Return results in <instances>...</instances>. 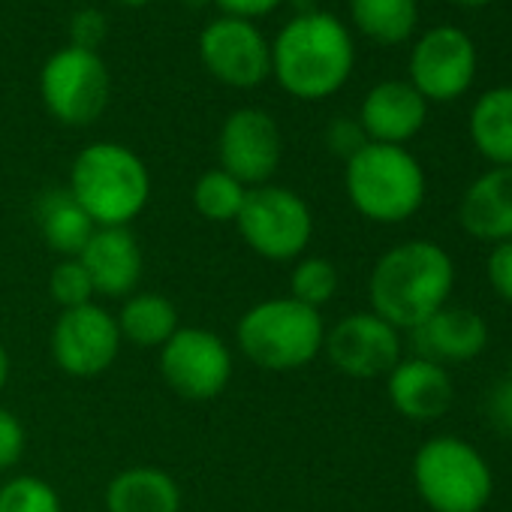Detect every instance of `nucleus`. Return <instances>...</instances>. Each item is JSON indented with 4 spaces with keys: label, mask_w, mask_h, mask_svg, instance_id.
Segmentation results:
<instances>
[{
    "label": "nucleus",
    "mask_w": 512,
    "mask_h": 512,
    "mask_svg": "<svg viewBox=\"0 0 512 512\" xmlns=\"http://www.w3.org/2000/svg\"><path fill=\"white\" fill-rule=\"evenodd\" d=\"M350 16L377 46H401L416 34L419 0H350Z\"/></svg>",
    "instance_id": "b1692460"
},
{
    "label": "nucleus",
    "mask_w": 512,
    "mask_h": 512,
    "mask_svg": "<svg viewBox=\"0 0 512 512\" xmlns=\"http://www.w3.org/2000/svg\"><path fill=\"white\" fill-rule=\"evenodd\" d=\"M350 205L371 223L395 226L419 214L428 196V178L416 154L404 145L368 142L344 166Z\"/></svg>",
    "instance_id": "39448f33"
},
{
    "label": "nucleus",
    "mask_w": 512,
    "mask_h": 512,
    "mask_svg": "<svg viewBox=\"0 0 512 512\" xmlns=\"http://www.w3.org/2000/svg\"><path fill=\"white\" fill-rule=\"evenodd\" d=\"M235 344L244 359L272 374L308 368L326 344L323 314L290 299H263L250 305L235 326Z\"/></svg>",
    "instance_id": "20e7f679"
},
{
    "label": "nucleus",
    "mask_w": 512,
    "mask_h": 512,
    "mask_svg": "<svg viewBox=\"0 0 512 512\" xmlns=\"http://www.w3.org/2000/svg\"><path fill=\"white\" fill-rule=\"evenodd\" d=\"M479 52L470 34L458 25H437L425 31L410 49V85L428 103H452L473 88Z\"/></svg>",
    "instance_id": "9d476101"
},
{
    "label": "nucleus",
    "mask_w": 512,
    "mask_h": 512,
    "mask_svg": "<svg viewBox=\"0 0 512 512\" xmlns=\"http://www.w3.org/2000/svg\"><path fill=\"white\" fill-rule=\"evenodd\" d=\"M121 341L139 350H160L178 329V308L163 293H133L115 314Z\"/></svg>",
    "instance_id": "4be33fe9"
},
{
    "label": "nucleus",
    "mask_w": 512,
    "mask_h": 512,
    "mask_svg": "<svg viewBox=\"0 0 512 512\" xmlns=\"http://www.w3.org/2000/svg\"><path fill=\"white\" fill-rule=\"evenodd\" d=\"M244 196H247V187L229 172H223L220 166L202 172L193 184V208L211 223H235L244 205Z\"/></svg>",
    "instance_id": "393cba45"
},
{
    "label": "nucleus",
    "mask_w": 512,
    "mask_h": 512,
    "mask_svg": "<svg viewBox=\"0 0 512 512\" xmlns=\"http://www.w3.org/2000/svg\"><path fill=\"white\" fill-rule=\"evenodd\" d=\"M199 58L220 85L235 91L260 88L272 76V43L247 19L208 22L199 34Z\"/></svg>",
    "instance_id": "9b49d317"
},
{
    "label": "nucleus",
    "mask_w": 512,
    "mask_h": 512,
    "mask_svg": "<svg viewBox=\"0 0 512 512\" xmlns=\"http://www.w3.org/2000/svg\"><path fill=\"white\" fill-rule=\"evenodd\" d=\"M326 145H329V151L335 157H344V163H347L359 148L368 145V136L359 127V121H353V118H335L329 124V130H326Z\"/></svg>",
    "instance_id": "2f4dec72"
},
{
    "label": "nucleus",
    "mask_w": 512,
    "mask_h": 512,
    "mask_svg": "<svg viewBox=\"0 0 512 512\" xmlns=\"http://www.w3.org/2000/svg\"><path fill=\"white\" fill-rule=\"evenodd\" d=\"M0 512H61V497L43 476H13L0 485Z\"/></svg>",
    "instance_id": "bb28decb"
},
{
    "label": "nucleus",
    "mask_w": 512,
    "mask_h": 512,
    "mask_svg": "<svg viewBox=\"0 0 512 512\" xmlns=\"http://www.w3.org/2000/svg\"><path fill=\"white\" fill-rule=\"evenodd\" d=\"M40 97L46 112L64 127H91L112 97L109 67L100 52L58 49L40 70Z\"/></svg>",
    "instance_id": "6e6552de"
},
{
    "label": "nucleus",
    "mask_w": 512,
    "mask_h": 512,
    "mask_svg": "<svg viewBox=\"0 0 512 512\" xmlns=\"http://www.w3.org/2000/svg\"><path fill=\"white\" fill-rule=\"evenodd\" d=\"M163 383L184 401H211L223 395L232 380L229 344L202 326H181L157 356Z\"/></svg>",
    "instance_id": "1a4fd4ad"
},
{
    "label": "nucleus",
    "mask_w": 512,
    "mask_h": 512,
    "mask_svg": "<svg viewBox=\"0 0 512 512\" xmlns=\"http://www.w3.org/2000/svg\"><path fill=\"white\" fill-rule=\"evenodd\" d=\"M485 278H488L491 293H494L500 302L512 305V241L494 244V247L488 250Z\"/></svg>",
    "instance_id": "7c9ffc66"
},
{
    "label": "nucleus",
    "mask_w": 512,
    "mask_h": 512,
    "mask_svg": "<svg viewBox=\"0 0 512 512\" xmlns=\"http://www.w3.org/2000/svg\"><path fill=\"white\" fill-rule=\"evenodd\" d=\"M37 223H40L43 241L61 256V260L64 256H79L97 229L88 211L73 199L67 187L43 193L37 205Z\"/></svg>",
    "instance_id": "5701e85b"
},
{
    "label": "nucleus",
    "mask_w": 512,
    "mask_h": 512,
    "mask_svg": "<svg viewBox=\"0 0 512 512\" xmlns=\"http://www.w3.org/2000/svg\"><path fill=\"white\" fill-rule=\"evenodd\" d=\"M70 37H73L70 46L97 52V46H100L103 37H106V19H103L97 10H82V13H76L73 22H70Z\"/></svg>",
    "instance_id": "473e14b6"
},
{
    "label": "nucleus",
    "mask_w": 512,
    "mask_h": 512,
    "mask_svg": "<svg viewBox=\"0 0 512 512\" xmlns=\"http://www.w3.org/2000/svg\"><path fill=\"white\" fill-rule=\"evenodd\" d=\"M485 419L503 437H512V353L506 359V371L491 383L485 395Z\"/></svg>",
    "instance_id": "c85d7f7f"
},
{
    "label": "nucleus",
    "mask_w": 512,
    "mask_h": 512,
    "mask_svg": "<svg viewBox=\"0 0 512 512\" xmlns=\"http://www.w3.org/2000/svg\"><path fill=\"white\" fill-rule=\"evenodd\" d=\"M49 293L61 305V311L91 305L94 296H97L94 293V284H91V275L82 266L79 256H64V260L52 269V275H49Z\"/></svg>",
    "instance_id": "cd10ccee"
},
{
    "label": "nucleus",
    "mask_w": 512,
    "mask_h": 512,
    "mask_svg": "<svg viewBox=\"0 0 512 512\" xmlns=\"http://www.w3.org/2000/svg\"><path fill=\"white\" fill-rule=\"evenodd\" d=\"M67 190L94 226H130L151 202V172L133 148L91 142L76 154Z\"/></svg>",
    "instance_id": "7ed1b4c3"
},
{
    "label": "nucleus",
    "mask_w": 512,
    "mask_h": 512,
    "mask_svg": "<svg viewBox=\"0 0 512 512\" xmlns=\"http://www.w3.org/2000/svg\"><path fill=\"white\" fill-rule=\"evenodd\" d=\"M341 287V272L329 256H299L290 272V299L320 311L335 299Z\"/></svg>",
    "instance_id": "a878e982"
},
{
    "label": "nucleus",
    "mask_w": 512,
    "mask_h": 512,
    "mask_svg": "<svg viewBox=\"0 0 512 512\" xmlns=\"http://www.w3.org/2000/svg\"><path fill=\"white\" fill-rule=\"evenodd\" d=\"M467 133L473 148L491 166L512 169V85H497L476 97L467 118Z\"/></svg>",
    "instance_id": "412c9836"
},
{
    "label": "nucleus",
    "mask_w": 512,
    "mask_h": 512,
    "mask_svg": "<svg viewBox=\"0 0 512 512\" xmlns=\"http://www.w3.org/2000/svg\"><path fill=\"white\" fill-rule=\"evenodd\" d=\"M244 244L272 263H296L314 238V211L290 187L260 184L250 187L235 217Z\"/></svg>",
    "instance_id": "0eeeda50"
},
{
    "label": "nucleus",
    "mask_w": 512,
    "mask_h": 512,
    "mask_svg": "<svg viewBox=\"0 0 512 512\" xmlns=\"http://www.w3.org/2000/svg\"><path fill=\"white\" fill-rule=\"evenodd\" d=\"M7 380H10V353H7L4 341H0V392H4Z\"/></svg>",
    "instance_id": "f704fd0d"
},
{
    "label": "nucleus",
    "mask_w": 512,
    "mask_h": 512,
    "mask_svg": "<svg viewBox=\"0 0 512 512\" xmlns=\"http://www.w3.org/2000/svg\"><path fill=\"white\" fill-rule=\"evenodd\" d=\"M79 260L103 299H127L142 284L145 253L130 226H97Z\"/></svg>",
    "instance_id": "2eb2a0df"
},
{
    "label": "nucleus",
    "mask_w": 512,
    "mask_h": 512,
    "mask_svg": "<svg viewBox=\"0 0 512 512\" xmlns=\"http://www.w3.org/2000/svg\"><path fill=\"white\" fill-rule=\"evenodd\" d=\"M25 446H28V434L22 419L10 407L0 404V470L16 467L25 455Z\"/></svg>",
    "instance_id": "c756f323"
},
{
    "label": "nucleus",
    "mask_w": 512,
    "mask_h": 512,
    "mask_svg": "<svg viewBox=\"0 0 512 512\" xmlns=\"http://www.w3.org/2000/svg\"><path fill=\"white\" fill-rule=\"evenodd\" d=\"M413 488L431 512H482L494 494L488 458L464 437L437 434L413 455Z\"/></svg>",
    "instance_id": "423d86ee"
},
{
    "label": "nucleus",
    "mask_w": 512,
    "mask_h": 512,
    "mask_svg": "<svg viewBox=\"0 0 512 512\" xmlns=\"http://www.w3.org/2000/svg\"><path fill=\"white\" fill-rule=\"evenodd\" d=\"M323 353L335 371L353 380H374L386 377L404 359V341L401 332L374 311H356L326 329Z\"/></svg>",
    "instance_id": "4468645a"
},
{
    "label": "nucleus",
    "mask_w": 512,
    "mask_h": 512,
    "mask_svg": "<svg viewBox=\"0 0 512 512\" xmlns=\"http://www.w3.org/2000/svg\"><path fill=\"white\" fill-rule=\"evenodd\" d=\"M121 347L124 341L115 314H109L97 302L61 311L49 341L55 365L79 380L106 374L115 365Z\"/></svg>",
    "instance_id": "f8f14e48"
},
{
    "label": "nucleus",
    "mask_w": 512,
    "mask_h": 512,
    "mask_svg": "<svg viewBox=\"0 0 512 512\" xmlns=\"http://www.w3.org/2000/svg\"><path fill=\"white\" fill-rule=\"evenodd\" d=\"M118 4H124V7H145V4H151V0H118Z\"/></svg>",
    "instance_id": "e433bc0d"
},
{
    "label": "nucleus",
    "mask_w": 512,
    "mask_h": 512,
    "mask_svg": "<svg viewBox=\"0 0 512 512\" xmlns=\"http://www.w3.org/2000/svg\"><path fill=\"white\" fill-rule=\"evenodd\" d=\"M356 43L347 25L326 10L296 13L272 43V76L305 103L335 97L353 76Z\"/></svg>",
    "instance_id": "f03ea898"
},
{
    "label": "nucleus",
    "mask_w": 512,
    "mask_h": 512,
    "mask_svg": "<svg viewBox=\"0 0 512 512\" xmlns=\"http://www.w3.org/2000/svg\"><path fill=\"white\" fill-rule=\"evenodd\" d=\"M214 4L226 13V16H232V19H247V22H253V19H260V16H269V13H275L284 0H214Z\"/></svg>",
    "instance_id": "72a5a7b5"
},
{
    "label": "nucleus",
    "mask_w": 512,
    "mask_h": 512,
    "mask_svg": "<svg viewBox=\"0 0 512 512\" xmlns=\"http://www.w3.org/2000/svg\"><path fill=\"white\" fill-rule=\"evenodd\" d=\"M461 229L482 244L512 241V169L491 166L476 175L458 202Z\"/></svg>",
    "instance_id": "6ab92c4d"
},
{
    "label": "nucleus",
    "mask_w": 512,
    "mask_h": 512,
    "mask_svg": "<svg viewBox=\"0 0 512 512\" xmlns=\"http://www.w3.org/2000/svg\"><path fill=\"white\" fill-rule=\"evenodd\" d=\"M281 154H284L281 127L263 109H256V106L235 109L220 124V133H217L220 169L238 178L247 190L260 184H272V175L281 166Z\"/></svg>",
    "instance_id": "ddd939ff"
},
{
    "label": "nucleus",
    "mask_w": 512,
    "mask_h": 512,
    "mask_svg": "<svg viewBox=\"0 0 512 512\" xmlns=\"http://www.w3.org/2000/svg\"><path fill=\"white\" fill-rule=\"evenodd\" d=\"M455 290V260L431 238H407L389 247L371 269L368 302L398 332H413L443 311Z\"/></svg>",
    "instance_id": "f257e3e1"
},
{
    "label": "nucleus",
    "mask_w": 512,
    "mask_h": 512,
    "mask_svg": "<svg viewBox=\"0 0 512 512\" xmlns=\"http://www.w3.org/2000/svg\"><path fill=\"white\" fill-rule=\"evenodd\" d=\"M109 512H181V488L172 473L136 464L115 473L106 485Z\"/></svg>",
    "instance_id": "aec40b11"
},
{
    "label": "nucleus",
    "mask_w": 512,
    "mask_h": 512,
    "mask_svg": "<svg viewBox=\"0 0 512 512\" xmlns=\"http://www.w3.org/2000/svg\"><path fill=\"white\" fill-rule=\"evenodd\" d=\"M386 395L401 419L437 422L455 401V383L449 368L422 356H404L386 374Z\"/></svg>",
    "instance_id": "f3484780"
},
{
    "label": "nucleus",
    "mask_w": 512,
    "mask_h": 512,
    "mask_svg": "<svg viewBox=\"0 0 512 512\" xmlns=\"http://www.w3.org/2000/svg\"><path fill=\"white\" fill-rule=\"evenodd\" d=\"M356 121L368 142L407 148L428 121V100L407 79H386L365 94Z\"/></svg>",
    "instance_id": "dca6fc26"
},
{
    "label": "nucleus",
    "mask_w": 512,
    "mask_h": 512,
    "mask_svg": "<svg viewBox=\"0 0 512 512\" xmlns=\"http://www.w3.org/2000/svg\"><path fill=\"white\" fill-rule=\"evenodd\" d=\"M410 335H413V350H416L413 356L431 359L443 368L479 359L491 341L488 320L479 311L461 308V305H446Z\"/></svg>",
    "instance_id": "a211bd4d"
},
{
    "label": "nucleus",
    "mask_w": 512,
    "mask_h": 512,
    "mask_svg": "<svg viewBox=\"0 0 512 512\" xmlns=\"http://www.w3.org/2000/svg\"><path fill=\"white\" fill-rule=\"evenodd\" d=\"M452 4H458V7H464V10H479V7L491 4V0H452Z\"/></svg>",
    "instance_id": "c9c22d12"
}]
</instances>
